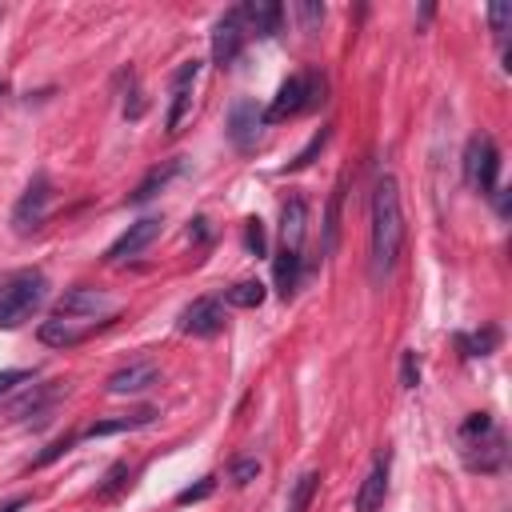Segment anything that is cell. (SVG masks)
Returning a JSON list of instances; mask_svg holds the SVG:
<instances>
[{
    "label": "cell",
    "instance_id": "obj_1",
    "mask_svg": "<svg viewBox=\"0 0 512 512\" xmlns=\"http://www.w3.org/2000/svg\"><path fill=\"white\" fill-rule=\"evenodd\" d=\"M404 244V216H400V184L396 176H380L372 188V240H368V280L380 288Z\"/></svg>",
    "mask_w": 512,
    "mask_h": 512
},
{
    "label": "cell",
    "instance_id": "obj_2",
    "mask_svg": "<svg viewBox=\"0 0 512 512\" xmlns=\"http://www.w3.org/2000/svg\"><path fill=\"white\" fill-rule=\"evenodd\" d=\"M456 440H460V460H464L468 472H484L488 476V472H500L504 460H508V440H504V432L496 428V420L488 412L464 416Z\"/></svg>",
    "mask_w": 512,
    "mask_h": 512
},
{
    "label": "cell",
    "instance_id": "obj_3",
    "mask_svg": "<svg viewBox=\"0 0 512 512\" xmlns=\"http://www.w3.org/2000/svg\"><path fill=\"white\" fill-rule=\"evenodd\" d=\"M48 300V276L40 268H20L0 280V328H20Z\"/></svg>",
    "mask_w": 512,
    "mask_h": 512
},
{
    "label": "cell",
    "instance_id": "obj_4",
    "mask_svg": "<svg viewBox=\"0 0 512 512\" xmlns=\"http://www.w3.org/2000/svg\"><path fill=\"white\" fill-rule=\"evenodd\" d=\"M324 92H328V80H324L320 68L292 72V76L276 88L272 104L264 108V124H280V120H292V116H300V112L320 108V104H324Z\"/></svg>",
    "mask_w": 512,
    "mask_h": 512
},
{
    "label": "cell",
    "instance_id": "obj_5",
    "mask_svg": "<svg viewBox=\"0 0 512 512\" xmlns=\"http://www.w3.org/2000/svg\"><path fill=\"white\" fill-rule=\"evenodd\" d=\"M464 180L480 196H492L500 188L496 184L500 180V148H496V140L488 132L468 136V144H464Z\"/></svg>",
    "mask_w": 512,
    "mask_h": 512
},
{
    "label": "cell",
    "instance_id": "obj_6",
    "mask_svg": "<svg viewBox=\"0 0 512 512\" xmlns=\"http://www.w3.org/2000/svg\"><path fill=\"white\" fill-rule=\"evenodd\" d=\"M48 204H52V180L44 172H36L28 180V188L20 192L16 208H12V232L16 236H32L48 220Z\"/></svg>",
    "mask_w": 512,
    "mask_h": 512
},
{
    "label": "cell",
    "instance_id": "obj_7",
    "mask_svg": "<svg viewBox=\"0 0 512 512\" xmlns=\"http://www.w3.org/2000/svg\"><path fill=\"white\" fill-rule=\"evenodd\" d=\"M244 40H248V28H244L240 4H236V8H228V12L212 24V64H216V68H232L236 56H240V48H244Z\"/></svg>",
    "mask_w": 512,
    "mask_h": 512
},
{
    "label": "cell",
    "instance_id": "obj_8",
    "mask_svg": "<svg viewBox=\"0 0 512 512\" xmlns=\"http://www.w3.org/2000/svg\"><path fill=\"white\" fill-rule=\"evenodd\" d=\"M116 304L100 292V288H84V284H76V288H68L60 300H56V316L60 320H84V324H100V316H108Z\"/></svg>",
    "mask_w": 512,
    "mask_h": 512
},
{
    "label": "cell",
    "instance_id": "obj_9",
    "mask_svg": "<svg viewBox=\"0 0 512 512\" xmlns=\"http://www.w3.org/2000/svg\"><path fill=\"white\" fill-rule=\"evenodd\" d=\"M388 476H392V448H380L376 460H372V468H368V476L356 488L352 508L356 512H380L384 500H388Z\"/></svg>",
    "mask_w": 512,
    "mask_h": 512
},
{
    "label": "cell",
    "instance_id": "obj_10",
    "mask_svg": "<svg viewBox=\"0 0 512 512\" xmlns=\"http://www.w3.org/2000/svg\"><path fill=\"white\" fill-rule=\"evenodd\" d=\"M260 128H264V108L256 100L244 96V100H236L228 108V140H232V148L252 152L256 140H260Z\"/></svg>",
    "mask_w": 512,
    "mask_h": 512
},
{
    "label": "cell",
    "instance_id": "obj_11",
    "mask_svg": "<svg viewBox=\"0 0 512 512\" xmlns=\"http://www.w3.org/2000/svg\"><path fill=\"white\" fill-rule=\"evenodd\" d=\"M196 76H200V60H184L176 72H172V104H168V116H164V128L168 136L180 132L188 108H192V88H196Z\"/></svg>",
    "mask_w": 512,
    "mask_h": 512
},
{
    "label": "cell",
    "instance_id": "obj_12",
    "mask_svg": "<svg viewBox=\"0 0 512 512\" xmlns=\"http://www.w3.org/2000/svg\"><path fill=\"white\" fill-rule=\"evenodd\" d=\"M160 216H144V220H136V224H128V232H120L116 236V244L104 252V260L108 264H120V260H132V256H140L156 236H160Z\"/></svg>",
    "mask_w": 512,
    "mask_h": 512
},
{
    "label": "cell",
    "instance_id": "obj_13",
    "mask_svg": "<svg viewBox=\"0 0 512 512\" xmlns=\"http://www.w3.org/2000/svg\"><path fill=\"white\" fill-rule=\"evenodd\" d=\"M224 328V304L216 300V296H200V300H192L184 312H180V332L184 336H216Z\"/></svg>",
    "mask_w": 512,
    "mask_h": 512
},
{
    "label": "cell",
    "instance_id": "obj_14",
    "mask_svg": "<svg viewBox=\"0 0 512 512\" xmlns=\"http://www.w3.org/2000/svg\"><path fill=\"white\" fill-rule=\"evenodd\" d=\"M156 380H160V364L156 360H132V364H124L120 372L108 376V392L112 396H132V392L152 388Z\"/></svg>",
    "mask_w": 512,
    "mask_h": 512
},
{
    "label": "cell",
    "instance_id": "obj_15",
    "mask_svg": "<svg viewBox=\"0 0 512 512\" xmlns=\"http://www.w3.org/2000/svg\"><path fill=\"white\" fill-rule=\"evenodd\" d=\"M240 16H244L248 36H276L280 20H284V8L272 4V0H248V4H240Z\"/></svg>",
    "mask_w": 512,
    "mask_h": 512
},
{
    "label": "cell",
    "instance_id": "obj_16",
    "mask_svg": "<svg viewBox=\"0 0 512 512\" xmlns=\"http://www.w3.org/2000/svg\"><path fill=\"white\" fill-rule=\"evenodd\" d=\"M156 420V408H136V412H124V416H112V420H96L88 424L76 440H100V436H116V432H132V428H148Z\"/></svg>",
    "mask_w": 512,
    "mask_h": 512
},
{
    "label": "cell",
    "instance_id": "obj_17",
    "mask_svg": "<svg viewBox=\"0 0 512 512\" xmlns=\"http://www.w3.org/2000/svg\"><path fill=\"white\" fill-rule=\"evenodd\" d=\"M304 232H308V204L300 196H292L280 212V248L300 252L304 248Z\"/></svg>",
    "mask_w": 512,
    "mask_h": 512
},
{
    "label": "cell",
    "instance_id": "obj_18",
    "mask_svg": "<svg viewBox=\"0 0 512 512\" xmlns=\"http://www.w3.org/2000/svg\"><path fill=\"white\" fill-rule=\"evenodd\" d=\"M300 272H304V256L292 252V248H280L276 260H272V276H276V292H280L284 300L296 296V288H300Z\"/></svg>",
    "mask_w": 512,
    "mask_h": 512
},
{
    "label": "cell",
    "instance_id": "obj_19",
    "mask_svg": "<svg viewBox=\"0 0 512 512\" xmlns=\"http://www.w3.org/2000/svg\"><path fill=\"white\" fill-rule=\"evenodd\" d=\"M92 328H96V324H76V320H60V316H56V320H44L36 336H40L48 348H72V344H80Z\"/></svg>",
    "mask_w": 512,
    "mask_h": 512
},
{
    "label": "cell",
    "instance_id": "obj_20",
    "mask_svg": "<svg viewBox=\"0 0 512 512\" xmlns=\"http://www.w3.org/2000/svg\"><path fill=\"white\" fill-rule=\"evenodd\" d=\"M180 168H184V160H180V156H172V160L156 164V168H152V172H148V176L136 184V192L128 196V204H144V200H152L156 192H164V184H168V180H172Z\"/></svg>",
    "mask_w": 512,
    "mask_h": 512
},
{
    "label": "cell",
    "instance_id": "obj_21",
    "mask_svg": "<svg viewBox=\"0 0 512 512\" xmlns=\"http://www.w3.org/2000/svg\"><path fill=\"white\" fill-rule=\"evenodd\" d=\"M344 184H348V176H340V180H336V188H332V196H328V212H324V244H320V252H324V256H332V252H336V236H340V200H344Z\"/></svg>",
    "mask_w": 512,
    "mask_h": 512
},
{
    "label": "cell",
    "instance_id": "obj_22",
    "mask_svg": "<svg viewBox=\"0 0 512 512\" xmlns=\"http://www.w3.org/2000/svg\"><path fill=\"white\" fill-rule=\"evenodd\" d=\"M316 488H320V472H312V468L300 472V476L292 480V488H288V504H284V512H308Z\"/></svg>",
    "mask_w": 512,
    "mask_h": 512
},
{
    "label": "cell",
    "instance_id": "obj_23",
    "mask_svg": "<svg viewBox=\"0 0 512 512\" xmlns=\"http://www.w3.org/2000/svg\"><path fill=\"white\" fill-rule=\"evenodd\" d=\"M264 296H268V288L260 280H236L232 288H224V304H232V308H260Z\"/></svg>",
    "mask_w": 512,
    "mask_h": 512
},
{
    "label": "cell",
    "instance_id": "obj_24",
    "mask_svg": "<svg viewBox=\"0 0 512 512\" xmlns=\"http://www.w3.org/2000/svg\"><path fill=\"white\" fill-rule=\"evenodd\" d=\"M456 344L464 348V356H488L496 344H500V328H480L476 336H456Z\"/></svg>",
    "mask_w": 512,
    "mask_h": 512
},
{
    "label": "cell",
    "instance_id": "obj_25",
    "mask_svg": "<svg viewBox=\"0 0 512 512\" xmlns=\"http://www.w3.org/2000/svg\"><path fill=\"white\" fill-rule=\"evenodd\" d=\"M328 140H332V128H328V124H324V128H320V132H316V136H312V140H308V144H304V152H300V156H296V160H292V164H284V168H280V172H284V176H288V172H300V168H308V164H312V160H316V156H320V152H324V144H328Z\"/></svg>",
    "mask_w": 512,
    "mask_h": 512
},
{
    "label": "cell",
    "instance_id": "obj_26",
    "mask_svg": "<svg viewBox=\"0 0 512 512\" xmlns=\"http://www.w3.org/2000/svg\"><path fill=\"white\" fill-rule=\"evenodd\" d=\"M128 480H132V468H128V460H116V464L104 472V484L96 488V496H100V500H112L120 488H128Z\"/></svg>",
    "mask_w": 512,
    "mask_h": 512
},
{
    "label": "cell",
    "instance_id": "obj_27",
    "mask_svg": "<svg viewBox=\"0 0 512 512\" xmlns=\"http://www.w3.org/2000/svg\"><path fill=\"white\" fill-rule=\"evenodd\" d=\"M244 248H248L252 256H268V232H264V220H260V216L244 220Z\"/></svg>",
    "mask_w": 512,
    "mask_h": 512
},
{
    "label": "cell",
    "instance_id": "obj_28",
    "mask_svg": "<svg viewBox=\"0 0 512 512\" xmlns=\"http://www.w3.org/2000/svg\"><path fill=\"white\" fill-rule=\"evenodd\" d=\"M292 16L300 20L304 32H316L320 20H324V4H316V0H296V4H292Z\"/></svg>",
    "mask_w": 512,
    "mask_h": 512
},
{
    "label": "cell",
    "instance_id": "obj_29",
    "mask_svg": "<svg viewBox=\"0 0 512 512\" xmlns=\"http://www.w3.org/2000/svg\"><path fill=\"white\" fill-rule=\"evenodd\" d=\"M228 476H232V484H236V488H244V484H252V480L260 476V460H256V456H244V460H232V468H228Z\"/></svg>",
    "mask_w": 512,
    "mask_h": 512
},
{
    "label": "cell",
    "instance_id": "obj_30",
    "mask_svg": "<svg viewBox=\"0 0 512 512\" xmlns=\"http://www.w3.org/2000/svg\"><path fill=\"white\" fill-rule=\"evenodd\" d=\"M508 24H512V8L508 4H492L488 8V28H492V36L504 44L508 40Z\"/></svg>",
    "mask_w": 512,
    "mask_h": 512
},
{
    "label": "cell",
    "instance_id": "obj_31",
    "mask_svg": "<svg viewBox=\"0 0 512 512\" xmlns=\"http://www.w3.org/2000/svg\"><path fill=\"white\" fill-rule=\"evenodd\" d=\"M212 488H216V476H200L196 484H188L180 496H176V504H196V500H204V496H212Z\"/></svg>",
    "mask_w": 512,
    "mask_h": 512
},
{
    "label": "cell",
    "instance_id": "obj_32",
    "mask_svg": "<svg viewBox=\"0 0 512 512\" xmlns=\"http://www.w3.org/2000/svg\"><path fill=\"white\" fill-rule=\"evenodd\" d=\"M72 444H76V436H60V440H52V444H48V448H44V452H40V456L32 460V468H44V464L60 460V456H64V452H68Z\"/></svg>",
    "mask_w": 512,
    "mask_h": 512
},
{
    "label": "cell",
    "instance_id": "obj_33",
    "mask_svg": "<svg viewBox=\"0 0 512 512\" xmlns=\"http://www.w3.org/2000/svg\"><path fill=\"white\" fill-rule=\"evenodd\" d=\"M400 384L404 388H416L420 384V364H416V352H400Z\"/></svg>",
    "mask_w": 512,
    "mask_h": 512
},
{
    "label": "cell",
    "instance_id": "obj_34",
    "mask_svg": "<svg viewBox=\"0 0 512 512\" xmlns=\"http://www.w3.org/2000/svg\"><path fill=\"white\" fill-rule=\"evenodd\" d=\"M28 380H32V368H8V372H0V396L16 392V388L28 384Z\"/></svg>",
    "mask_w": 512,
    "mask_h": 512
},
{
    "label": "cell",
    "instance_id": "obj_35",
    "mask_svg": "<svg viewBox=\"0 0 512 512\" xmlns=\"http://www.w3.org/2000/svg\"><path fill=\"white\" fill-rule=\"evenodd\" d=\"M28 504H32V496H12V500L0 504V512H20V508H28Z\"/></svg>",
    "mask_w": 512,
    "mask_h": 512
},
{
    "label": "cell",
    "instance_id": "obj_36",
    "mask_svg": "<svg viewBox=\"0 0 512 512\" xmlns=\"http://www.w3.org/2000/svg\"><path fill=\"white\" fill-rule=\"evenodd\" d=\"M492 200H496V212H500V216H508V192H504V188H496V192H492Z\"/></svg>",
    "mask_w": 512,
    "mask_h": 512
},
{
    "label": "cell",
    "instance_id": "obj_37",
    "mask_svg": "<svg viewBox=\"0 0 512 512\" xmlns=\"http://www.w3.org/2000/svg\"><path fill=\"white\" fill-rule=\"evenodd\" d=\"M204 224H208V220H204V216H196V220H192V228H188V236L204 240V236H208V228H204Z\"/></svg>",
    "mask_w": 512,
    "mask_h": 512
},
{
    "label": "cell",
    "instance_id": "obj_38",
    "mask_svg": "<svg viewBox=\"0 0 512 512\" xmlns=\"http://www.w3.org/2000/svg\"><path fill=\"white\" fill-rule=\"evenodd\" d=\"M4 96H8V84H4V80H0V104H4Z\"/></svg>",
    "mask_w": 512,
    "mask_h": 512
},
{
    "label": "cell",
    "instance_id": "obj_39",
    "mask_svg": "<svg viewBox=\"0 0 512 512\" xmlns=\"http://www.w3.org/2000/svg\"><path fill=\"white\" fill-rule=\"evenodd\" d=\"M0 16H4V8H0Z\"/></svg>",
    "mask_w": 512,
    "mask_h": 512
}]
</instances>
